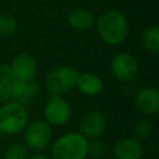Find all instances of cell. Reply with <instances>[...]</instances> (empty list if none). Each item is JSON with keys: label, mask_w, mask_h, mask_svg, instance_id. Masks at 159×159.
I'll return each instance as SVG.
<instances>
[{"label": "cell", "mask_w": 159, "mask_h": 159, "mask_svg": "<svg viewBox=\"0 0 159 159\" xmlns=\"http://www.w3.org/2000/svg\"><path fill=\"white\" fill-rule=\"evenodd\" d=\"M97 34L101 40L111 46L124 42L129 34V24L125 15L118 10L104 11L96 21Z\"/></svg>", "instance_id": "6da1fadb"}, {"label": "cell", "mask_w": 159, "mask_h": 159, "mask_svg": "<svg viewBox=\"0 0 159 159\" xmlns=\"http://www.w3.org/2000/svg\"><path fill=\"white\" fill-rule=\"evenodd\" d=\"M88 140L81 133L62 134L51 144L52 159H86L88 155Z\"/></svg>", "instance_id": "7a4b0ae2"}, {"label": "cell", "mask_w": 159, "mask_h": 159, "mask_svg": "<svg viewBox=\"0 0 159 159\" xmlns=\"http://www.w3.org/2000/svg\"><path fill=\"white\" fill-rule=\"evenodd\" d=\"M29 119L30 116L25 104L7 101L0 106V132L2 134L21 133L30 122Z\"/></svg>", "instance_id": "3957f363"}, {"label": "cell", "mask_w": 159, "mask_h": 159, "mask_svg": "<svg viewBox=\"0 0 159 159\" xmlns=\"http://www.w3.org/2000/svg\"><path fill=\"white\" fill-rule=\"evenodd\" d=\"M78 72L72 66H60L53 68L45 77V87L52 96H62L76 87Z\"/></svg>", "instance_id": "277c9868"}, {"label": "cell", "mask_w": 159, "mask_h": 159, "mask_svg": "<svg viewBox=\"0 0 159 159\" xmlns=\"http://www.w3.org/2000/svg\"><path fill=\"white\" fill-rule=\"evenodd\" d=\"M24 132V144L34 152H42L52 142V128L43 119L29 122Z\"/></svg>", "instance_id": "5b68a950"}, {"label": "cell", "mask_w": 159, "mask_h": 159, "mask_svg": "<svg viewBox=\"0 0 159 159\" xmlns=\"http://www.w3.org/2000/svg\"><path fill=\"white\" fill-rule=\"evenodd\" d=\"M72 116V107L62 96H52L43 106V117L50 125H63Z\"/></svg>", "instance_id": "8992f818"}, {"label": "cell", "mask_w": 159, "mask_h": 159, "mask_svg": "<svg viewBox=\"0 0 159 159\" xmlns=\"http://www.w3.org/2000/svg\"><path fill=\"white\" fill-rule=\"evenodd\" d=\"M14 81L16 82H30L35 81L37 75V61L30 53H17L9 63Z\"/></svg>", "instance_id": "52a82bcc"}, {"label": "cell", "mask_w": 159, "mask_h": 159, "mask_svg": "<svg viewBox=\"0 0 159 159\" xmlns=\"http://www.w3.org/2000/svg\"><path fill=\"white\" fill-rule=\"evenodd\" d=\"M138 62L135 57L127 52L117 53L111 61V71L114 78L120 82H129L138 75Z\"/></svg>", "instance_id": "ba28073f"}, {"label": "cell", "mask_w": 159, "mask_h": 159, "mask_svg": "<svg viewBox=\"0 0 159 159\" xmlns=\"http://www.w3.org/2000/svg\"><path fill=\"white\" fill-rule=\"evenodd\" d=\"M106 125H107L106 116L101 111L94 109V111L87 112L82 117L80 129H81V134L83 137L96 139L99 135H102V133L106 129Z\"/></svg>", "instance_id": "9c48e42d"}, {"label": "cell", "mask_w": 159, "mask_h": 159, "mask_svg": "<svg viewBox=\"0 0 159 159\" xmlns=\"http://www.w3.org/2000/svg\"><path fill=\"white\" fill-rule=\"evenodd\" d=\"M41 87L37 82H11L9 84V99L21 104H27L40 94Z\"/></svg>", "instance_id": "30bf717a"}, {"label": "cell", "mask_w": 159, "mask_h": 159, "mask_svg": "<svg viewBox=\"0 0 159 159\" xmlns=\"http://www.w3.org/2000/svg\"><path fill=\"white\" fill-rule=\"evenodd\" d=\"M134 104L144 114H155L159 112V88L148 86L140 88L134 97Z\"/></svg>", "instance_id": "8fae6325"}, {"label": "cell", "mask_w": 159, "mask_h": 159, "mask_svg": "<svg viewBox=\"0 0 159 159\" xmlns=\"http://www.w3.org/2000/svg\"><path fill=\"white\" fill-rule=\"evenodd\" d=\"M116 159H142L143 147L135 138H123L113 148Z\"/></svg>", "instance_id": "7c38bea8"}, {"label": "cell", "mask_w": 159, "mask_h": 159, "mask_svg": "<svg viewBox=\"0 0 159 159\" xmlns=\"http://www.w3.org/2000/svg\"><path fill=\"white\" fill-rule=\"evenodd\" d=\"M76 87L78 91L86 96H96L102 92L103 89V81L99 76L91 73V72H84L78 75Z\"/></svg>", "instance_id": "4fadbf2b"}, {"label": "cell", "mask_w": 159, "mask_h": 159, "mask_svg": "<svg viewBox=\"0 0 159 159\" xmlns=\"http://www.w3.org/2000/svg\"><path fill=\"white\" fill-rule=\"evenodd\" d=\"M67 22L75 30L86 31L94 25V16H93L92 11H89L87 9L76 7L68 12Z\"/></svg>", "instance_id": "5bb4252c"}, {"label": "cell", "mask_w": 159, "mask_h": 159, "mask_svg": "<svg viewBox=\"0 0 159 159\" xmlns=\"http://www.w3.org/2000/svg\"><path fill=\"white\" fill-rule=\"evenodd\" d=\"M142 43L149 52L159 55V26L148 27L142 35Z\"/></svg>", "instance_id": "9a60e30c"}, {"label": "cell", "mask_w": 159, "mask_h": 159, "mask_svg": "<svg viewBox=\"0 0 159 159\" xmlns=\"http://www.w3.org/2000/svg\"><path fill=\"white\" fill-rule=\"evenodd\" d=\"M19 22L9 12H0V37H7L16 32Z\"/></svg>", "instance_id": "2e32d148"}, {"label": "cell", "mask_w": 159, "mask_h": 159, "mask_svg": "<svg viewBox=\"0 0 159 159\" xmlns=\"http://www.w3.org/2000/svg\"><path fill=\"white\" fill-rule=\"evenodd\" d=\"M29 149L24 143H11L4 152V159H27Z\"/></svg>", "instance_id": "e0dca14e"}, {"label": "cell", "mask_w": 159, "mask_h": 159, "mask_svg": "<svg viewBox=\"0 0 159 159\" xmlns=\"http://www.w3.org/2000/svg\"><path fill=\"white\" fill-rule=\"evenodd\" d=\"M152 130H153V127L150 124L149 120H139L135 125H134V135H135V139H145L148 138L150 134H152Z\"/></svg>", "instance_id": "ac0fdd59"}, {"label": "cell", "mask_w": 159, "mask_h": 159, "mask_svg": "<svg viewBox=\"0 0 159 159\" xmlns=\"http://www.w3.org/2000/svg\"><path fill=\"white\" fill-rule=\"evenodd\" d=\"M106 145L101 142H96V143H92L91 145H88V154H91L94 159H102L106 154Z\"/></svg>", "instance_id": "d6986e66"}, {"label": "cell", "mask_w": 159, "mask_h": 159, "mask_svg": "<svg viewBox=\"0 0 159 159\" xmlns=\"http://www.w3.org/2000/svg\"><path fill=\"white\" fill-rule=\"evenodd\" d=\"M0 81L4 83H11L14 82L12 75H11V70L9 63H1L0 65Z\"/></svg>", "instance_id": "ffe728a7"}, {"label": "cell", "mask_w": 159, "mask_h": 159, "mask_svg": "<svg viewBox=\"0 0 159 159\" xmlns=\"http://www.w3.org/2000/svg\"><path fill=\"white\" fill-rule=\"evenodd\" d=\"M9 84L10 83H4L0 81V104L10 101L9 99Z\"/></svg>", "instance_id": "44dd1931"}, {"label": "cell", "mask_w": 159, "mask_h": 159, "mask_svg": "<svg viewBox=\"0 0 159 159\" xmlns=\"http://www.w3.org/2000/svg\"><path fill=\"white\" fill-rule=\"evenodd\" d=\"M27 159H50V158L46 154H43L42 152H35L31 155H29Z\"/></svg>", "instance_id": "7402d4cb"}, {"label": "cell", "mask_w": 159, "mask_h": 159, "mask_svg": "<svg viewBox=\"0 0 159 159\" xmlns=\"http://www.w3.org/2000/svg\"><path fill=\"white\" fill-rule=\"evenodd\" d=\"M1 134H2V133H1V132H0V135H1Z\"/></svg>", "instance_id": "603a6c76"}, {"label": "cell", "mask_w": 159, "mask_h": 159, "mask_svg": "<svg viewBox=\"0 0 159 159\" xmlns=\"http://www.w3.org/2000/svg\"><path fill=\"white\" fill-rule=\"evenodd\" d=\"M0 1H1V0H0Z\"/></svg>", "instance_id": "cb8c5ba5"}]
</instances>
